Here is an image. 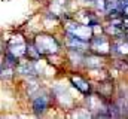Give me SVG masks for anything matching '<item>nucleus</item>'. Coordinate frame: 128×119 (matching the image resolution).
<instances>
[{
    "mask_svg": "<svg viewBox=\"0 0 128 119\" xmlns=\"http://www.w3.org/2000/svg\"><path fill=\"white\" fill-rule=\"evenodd\" d=\"M84 2H94V0H84Z\"/></svg>",
    "mask_w": 128,
    "mask_h": 119,
    "instance_id": "nucleus-18",
    "label": "nucleus"
},
{
    "mask_svg": "<svg viewBox=\"0 0 128 119\" xmlns=\"http://www.w3.org/2000/svg\"><path fill=\"white\" fill-rule=\"evenodd\" d=\"M112 51H115L118 55H121V57H127L128 55V40L125 39L124 40V37L119 40V42H112Z\"/></svg>",
    "mask_w": 128,
    "mask_h": 119,
    "instance_id": "nucleus-7",
    "label": "nucleus"
},
{
    "mask_svg": "<svg viewBox=\"0 0 128 119\" xmlns=\"http://www.w3.org/2000/svg\"><path fill=\"white\" fill-rule=\"evenodd\" d=\"M104 31H106V34H109V36H112V37H122V34H124V27L119 26V24L112 22L110 26H106Z\"/></svg>",
    "mask_w": 128,
    "mask_h": 119,
    "instance_id": "nucleus-9",
    "label": "nucleus"
},
{
    "mask_svg": "<svg viewBox=\"0 0 128 119\" xmlns=\"http://www.w3.org/2000/svg\"><path fill=\"white\" fill-rule=\"evenodd\" d=\"M2 67H3V64H2V61H0V70H2Z\"/></svg>",
    "mask_w": 128,
    "mask_h": 119,
    "instance_id": "nucleus-17",
    "label": "nucleus"
},
{
    "mask_svg": "<svg viewBox=\"0 0 128 119\" xmlns=\"http://www.w3.org/2000/svg\"><path fill=\"white\" fill-rule=\"evenodd\" d=\"M70 80H72L73 86L78 89V91H80L82 94H88V92H90V85H88V82L84 80L80 76H72Z\"/></svg>",
    "mask_w": 128,
    "mask_h": 119,
    "instance_id": "nucleus-8",
    "label": "nucleus"
},
{
    "mask_svg": "<svg viewBox=\"0 0 128 119\" xmlns=\"http://www.w3.org/2000/svg\"><path fill=\"white\" fill-rule=\"evenodd\" d=\"M122 15H125V16H128V4H125V6L122 8Z\"/></svg>",
    "mask_w": 128,
    "mask_h": 119,
    "instance_id": "nucleus-15",
    "label": "nucleus"
},
{
    "mask_svg": "<svg viewBox=\"0 0 128 119\" xmlns=\"http://www.w3.org/2000/svg\"><path fill=\"white\" fill-rule=\"evenodd\" d=\"M67 46L72 49V51H84L86 46H90L88 45V42H85V40H80V39H78V37H73V36H70V34H67Z\"/></svg>",
    "mask_w": 128,
    "mask_h": 119,
    "instance_id": "nucleus-6",
    "label": "nucleus"
},
{
    "mask_svg": "<svg viewBox=\"0 0 128 119\" xmlns=\"http://www.w3.org/2000/svg\"><path fill=\"white\" fill-rule=\"evenodd\" d=\"M18 72L21 74H33L34 73V67H33L32 60H28L27 62H18Z\"/></svg>",
    "mask_w": 128,
    "mask_h": 119,
    "instance_id": "nucleus-13",
    "label": "nucleus"
},
{
    "mask_svg": "<svg viewBox=\"0 0 128 119\" xmlns=\"http://www.w3.org/2000/svg\"><path fill=\"white\" fill-rule=\"evenodd\" d=\"M112 92H113V85L112 84H109V82H104V84H101L100 86H98V95H101L103 98H109V97H112Z\"/></svg>",
    "mask_w": 128,
    "mask_h": 119,
    "instance_id": "nucleus-11",
    "label": "nucleus"
},
{
    "mask_svg": "<svg viewBox=\"0 0 128 119\" xmlns=\"http://www.w3.org/2000/svg\"><path fill=\"white\" fill-rule=\"evenodd\" d=\"M122 27L128 30V16H125V15H122Z\"/></svg>",
    "mask_w": 128,
    "mask_h": 119,
    "instance_id": "nucleus-14",
    "label": "nucleus"
},
{
    "mask_svg": "<svg viewBox=\"0 0 128 119\" xmlns=\"http://www.w3.org/2000/svg\"><path fill=\"white\" fill-rule=\"evenodd\" d=\"M36 49L40 52V55H51V54H57L60 49V43L58 40L51 36V34H39L34 40H33Z\"/></svg>",
    "mask_w": 128,
    "mask_h": 119,
    "instance_id": "nucleus-1",
    "label": "nucleus"
},
{
    "mask_svg": "<svg viewBox=\"0 0 128 119\" xmlns=\"http://www.w3.org/2000/svg\"><path fill=\"white\" fill-rule=\"evenodd\" d=\"M48 104H49V98L46 95H39L33 101V110H34V113L36 115H42L48 109Z\"/></svg>",
    "mask_w": 128,
    "mask_h": 119,
    "instance_id": "nucleus-4",
    "label": "nucleus"
},
{
    "mask_svg": "<svg viewBox=\"0 0 128 119\" xmlns=\"http://www.w3.org/2000/svg\"><path fill=\"white\" fill-rule=\"evenodd\" d=\"M0 51H2V43H0Z\"/></svg>",
    "mask_w": 128,
    "mask_h": 119,
    "instance_id": "nucleus-19",
    "label": "nucleus"
},
{
    "mask_svg": "<svg viewBox=\"0 0 128 119\" xmlns=\"http://www.w3.org/2000/svg\"><path fill=\"white\" fill-rule=\"evenodd\" d=\"M122 3H124V6H125V4H128V0H122Z\"/></svg>",
    "mask_w": 128,
    "mask_h": 119,
    "instance_id": "nucleus-16",
    "label": "nucleus"
},
{
    "mask_svg": "<svg viewBox=\"0 0 128 119\" xmlns=\"http://www.w3.org/2000/svg\"><path fill=\"white\" fill-rule=\"evenodd\" d=\"M78 21L82 22V24H85V26H90V27H94V26L98 24L97 18L94 16V14H91V12H88V15H84V12H80L78 15Z\"/></svg>",
    "mask_w": 128,
    "mask_h": 119,
    "instance_id": "nucleus-10",
    "label": "nucleus"
},
{
    "mask_svg": "<svg viewBox=\"0 0 128 119\" xmlns=\"http://www.w3.org/2000/svg\"><path fill=\"white\" fill-rule=\"evenodd\" d=\"M26 43L22 42V40H18L16 43H10L9 45V48H8V52L9 54H12L14 57H16V58L20 60L21 57H24L26 55Z\"/></svg>",
    "mask_w": 128,
    "mask_h": 119,
    "instance_id": "nucleus-5",
    "label": "nucleus"
},
{
    "mask_svg": "<svg viewBox=\"0 0 128 119\" xmlns=\"http://www.w3.org/2000/svg\"><path fill=\"white\" fill-rule=\"evenodd\" d=\"M90 49L92 54H97L100 57L109 55L112 52V42L107 36H92L90 40Z\"/></svg>",
    "mask_w": 128,
    "mask_h": 119,
    "instance_id": "nucleus-3",
    "label": "nucleus"
},
{
    "mask_svg": "<svg viewBox=\"0 0 128 119\" xmlns=\"http://www.w3.org/2000/svg\"><path fill=\"white\" fill-rule=\"evenodd\" d=\"M66 33L73 36V37H78L80 40H91L92 36H94V31H92V27L90 26H85L82 22H76V21H70L66 24Z\"/></svg>",
    "mask_w": 128,
    "mask_h": 119,
    "instance_id": "nucleus-2",
    "label": "nucleus"
},
{
    "mask_svg": "<svg viewBox=\"0 0 128 119\" xmlns=\"http://www.w3.org/2000/svg\"><path fill=\"white\" fill-rule=\"evenodd\" d=\"M26 55L28 57V60H32V61H36V60L40 58V52L36 49V46H34L33 42H30V43L26 46Z\"/></svg>",
    "mask_w": 128,
    "mask_h": 119,
    "instance_id": "nucleus-12",
    "label": "nucleus"
},
{
    "mask_svg": "<svg viewBox=\"0 0 128 119\" xmlns=\"http://www.w3.org/2000/svg\"><path fill=\"white\" fill-rule=\"evenodd\" d=\"M127 40H128V34H127Z\"/></svg>",
    "mask_w": 128,
    "mask_h": 119,
    "instance_id": "nucleus-20",
    "label": "nucleus"
}]
</instances>
